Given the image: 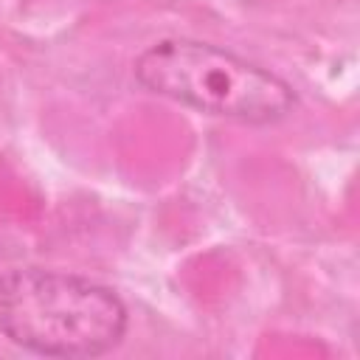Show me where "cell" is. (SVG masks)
I'll return each mask as SVG.
<instances>
[{
	"label": "cell",
	"mask_w": 360,
	"mask_h": 360,
	"mask_svg": "<svg viewBox=\"0 0 360 360\" xmlns=\"http://www.w3.org/2000/svg\"><path fill=\"white\" fill-rule=\"evenodd\" d=\"M132 76L152 96L256 127L287 118L298 104L295 87L276 70L186 37H163L146 45L132 62Z\"/></svg>",
	"instance_id": "cell-2"
},
{
	"label": "cell",
	"mask_w": 360,
	"mask_h": 360,
	"mask_svg": "<svg viewBox=\"0 0 360 360\" xmlns=\"http://www.w3.org/2000/svg\"><path fill=\"white\" fill-rule=\"evenodd\" d=\"M127 329V304L96 278L48 267H14L0 276V335L31 354L101 357L118 349Z\"/></svg>",
	"instance_id": "cell-1"
}]
</instances>
